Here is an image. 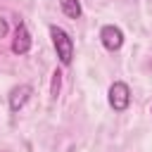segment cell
<instances>
[{"label": "cell", "mask_w": 152, "mask_h": 152, "mask_svg": "<svg viewBox=\"0 0 152 152\" xmlns=\"http://www.w3.org/2000/svg\"><path fill=\"white\" fill-rule=\"evenodd\" d=\"M100 40H102V45L107 48V50H119L121 45H124V31L119 28V26H114V24H107V26H102V31H100Z\"/></svg>", "instance_id": "3957f363"}, {"label": "cell", "mask_w": 152, "mask_h": 152, "mask_svg": "<svg viewBox=\"0 0 152 152\" xmlns=\"http://www.w3.org/2000/svg\"><path fill=\"white\" fill-rule=\"evenodd\" d=\"M31 50V33L26 28V24H17V31H14V40H12V52L14 55H26Z\"/></svg>", "instance_id": "277c9868"}, {"label": "cell", "mask_w": 152, "mask_h": 152, "mask_svg": "<svg viewBox=\"0 0 152 152\" xmlns=\"http://www.w3.org/2000/svg\"><path fill=\"white\" fill-rule=\"evenodd\" d=\"M50 36H52V45H55V50H57L59 62H62L64 66H69V64H71V57H74V43H71V38H69V33H66L64 28H59V26H50Z\"/></svg>", "instance_id": "6da1fadb"}, {"label": "cell", "mask_w": 152, "mask_h": 152, "mask_svg": "<svg viewBox=\"0 0 152 152\" xmlns=\"http://www.w3.org/2000/svg\"><path fill=\"white\" fill-rule=\"evenodd\" d=\"M59 7H62V12H64L69 19H78L81 12H83L78 0H59Z\"/></svg>", "instance_id": "8992f818"}, {"label": "cell", "mask_w": 152, "mask_h": 152, "mask_svg": "<svg viewBox=\"0 0 152 152\" xmlns=\"http://www.w3.org/2000/svg\"><path fill=\"white\" fill-rule=\"evenodd\" d=\"M5 36H7V19L0 17V38H5Z\"/></svg>", "instance_id": "ba28073f"}, {"label": "cell", "mask_w": 152, "mask_h": 152, "mask_svg": "<svg viewBox=\"0 0 152 152\" xmlns=\"http://www.w3.org/2000/svg\"><path fill=\"white\" fill-rule=\"evenodd\" d=\"M31 93H33V90H31V86H26V83L12 88V93H10V109H12V112H19V109L28 102Z\"/></svg>", "instance_id": "5b68a950"}, {"label": "cell", "mask_w": 152, "mask_h": 152, "mask_svg": "<svg viewBox=\"0 0 152 152\" xmlns=\"http://www.w3.org/2000/svg\"><path fill=\"white\" fill-rule=\"evenodd\" d=\"M131 104V88L124 81H114L109 86V107L114 112H126Z\"/></svg>", "instance_id": "7a4b0ae2"}, {"label": "cell", "mask_w": 152, "mask_h": 152, "mask_svg": "<svg viewBox=\"0 0 152 152\" xmlns=\"http://www.w3.org/2000/svg\"><path fill=\"white\" fill-rule=\"evenodd\" d=\"M59 83H62V74L55 71V74H52V90H50L52 97H57V93H59Z\"/></svg>", "instance_id": "52a82bcc"}]
</instances>
